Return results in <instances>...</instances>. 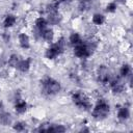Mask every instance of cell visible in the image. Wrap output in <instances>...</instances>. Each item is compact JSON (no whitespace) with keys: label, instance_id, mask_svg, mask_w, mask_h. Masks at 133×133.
<instances>
[{"label":"cell","instance_id":"8fae6325","mask_svg":"<svg viewBox=\"0 0 133 133\" xmlns=\"http://www.w3.org/2000/svg\"><path fill=\"white\" fill-rule=\"evenodd\" d=\"M130 117V110L127 106H123L117 110V118L121 122H125Z\"/></svg>","mask_w":133,"mask_h":133},{"label":"cell","instance_id":"d4e9b609","mask_svg":"<svg viewBox=\"0 0 133 133\" xmlns=\"http://www.w3.org/2000/svg\"><path fill=\"white\" fill-rule=\"evenodd\" d=\"M1 107H2V104L0 103V110H1Z\"/></svg>","mask_w":133,"mask_h":133},{"label":"cell","instance_id":"5bb4252c","mask_svg":"<svg viewBox=\"0 0 133 133\" xmlns=\"http://www.w3.org/2000/svg\"><path fill=\"white\" fill-rule=\"evenodd\" d=\"M12 122V116L8 112H0V125L2 126H8Z\"/></svg>","mask_w":133,"mask_h":133},{"label":"cell","instance_id":"484cf974","mask_svg":"<svg viewBox=\"0 0 133 133\" xmlns=\"http://www.w3.org/2000/svg\"><path fill=\"white\" fill-rule=\"evenodd\" d=\"M27 1H28V0H27Z\"/></svg>","mask_w":133,"mask_h":133},{"label":"cell","instance_id":"603a6c76","mask_svg":"<svg viewBox=\"0 0 133 133\" xmlns=\"http://www.w3.org/2000/svg\"><path fill=\"white\" fill-rule=\"evenodd\" d=\"M116 10V2L112 1L106 5V11L107 12H114Z\"/></svg>","mask_w":133,"mask_h":133},{"label":"cell","instance_id":"e0dca14e","mask_svg":"<svg viewBox=\"0 0 133 133\" xmlns=\"http://www.w3.org/2000/svg\"><path fill=\"white\" fill-rule=\"evenodd\" d=\"M131 72H132L131 65L128 64V63H124V64L121 66V69H119V75H121V77H123V78L130 77V76H131Z\"/></svg>","mask_w":133,"mask_h":133},{"label":"cell","instance_id":"7402d4cb","mask_svg":"<svg viewBox=\"0 0 133 133\" xmlns=\"http://www.w3.org/2000/svg\"><path fill=\"white\" fill-rule=\"evenodd\" d=\"M12 128H14V130H16L18 132H22V131H24L26 129V123H24V122H16L14 124Z\"/></svg>","mask_w":133,"mask_h":133},{"label":"cell","instance_id":"9a60e30c","mask_svg":"<svg viewBox=\"0 0 133 133\" xmlns=\"http://www.w3.org/2000/svg\"><path fill=\"white\" fill-rule=\"evenodd\" d=\"M16 22H17V17L15 15H10L9 14V15H7L4 18V20H3V26L5 28H10V27H12L16 24Z\"/></svg>","mask_w":133,"mask_h":133},{"label":"cell","instance_id":"7a4b0ae2","mask_svg":"<svg viewBox=\"0 0 133 133\" xmlns=\"http://www.w3.org/2000/svg\"><path fill=\"white\" fill-rule=\"evenodd\" d=\"M110 112V107H109V104L104 101L103 99L99 100L97 102V104L95 105V107L92 108V111H91V114L94 116V118L96 119H104L108 116Z\"/></svg>","mask_w":133,"mask_h":133},{"label":"cell","instance_id":"cb8c5ba5","mask_svg":"<svg viewBox=\"0 0 133 133\" xmlns=\"http://www.w3.org/2000/svg\"><path fill=\"white\" fill-rule=\"evenodd\" d=\"M59 2H62V3H70V2H72L73 0H58Z\"/></svg>","mask_w":133,"mask_h":133},{"label":"cell","instance_id":"6da1fadb","mask_svg":"<svg viewBox=\"0 0 133 133\" xmlns=\"http://www.w3.org/2000/svg\"><path fill=\"white\" fill-rule=\"evenodd\" d=\"M42 86L44 94L47 96H55L61 90L60 82L50 77H46L42 80Z\"/></svg>","mask_w":133,"mask_h":133},{"label":"cell","instance_id":"ac0fdd59","mask_svg":"<svg viewBox=\"0 0 133 133\" xmlns=\"http://www.w3.org/2000/svg\"><path fill=\"white\" fill-rule=\"evenodd\" d=\"M69 42L74 47V46H76V45H78V44H80L82 42V37H81V35L79 33L73 32V33H71V35L69 37Z\"/></svg>","mask_w":133,"mask_h":133},{"label":"cell","instance_id":"30bf717a","mask_svg":"<svg viewBox=\"0 0 133 133\" xmlns=\"http://www.w3.org/2000/svg\"><path fill=\"white\" fill-rule=\"evenodd\" d=\"M47 22L48 24L50 25H58L60 22H61V15L58 12V11H55V12H50V14H47Z\"/></svg>","mask_w":133,"mask_h":133},{"label":"cell","instance_id":"ba28073f","mask_svg":"<svg viewBox=\"0 0 133 133\" xmlns=\"http://www.w3.org/2000/svg\"><path fill=\"white\" fill-rule=\"evenodd\" d=\"M37 33L41 38H43L45 42H48V43H51L54 38V31L52 28H49V27H47L41 31H37Z\"/></svg>","mask_w":133,"mask_h":133},{"label":"cell","instance_id":"2e32d148","mask_svg":"<svg viewBox=\"0 0 133 133\" xmlns=\"http://www.w3.org/2000/svg\"><path fill=\"white\" fill-rule=\"evenodd\" d=\"M35 28H36V30L37 31H41V30H43V29H45V28H47L48 27V22H47V19L46 18H43V17H39V18H37L36 20H35Z\"/></svg>","mask_w":133,"mask_h":133},{"label":"cell","instance_id":"277c9868","mask_svg":"<svg viewBox=\"0 0 133 133\" xmlns=\"http://www.w3.org/2000/svg\"><path fill=\"white\" fill-rule=\"evenodd\" d=\"M64 47H65V42H64V38L61 37L59 38L56 43L52 44L45 52V56L47 59H50V60H53L55 59L56 57H58L64 50Z\"/></svg>","mask_w":133,"mask_h":133},{"label":"cell","instance_id":"52a82bcc","mask_svg":"<svg viewBox=\"0 0 133 133\" xmlns=\"http://www.w3.org/2000/svg\"><path fill=\"white\" fill-rule=\"evenodd\" d=\"M109 86L113 94H121L125 89V80L121 76L116 78H111L109 81Z\"/></svg>","mask_w":133,"mask_h":133},{"label":"cell","instance_id":"8992f818","mask_svg":"<svg viewBox=\"0 0 133 133\" xmlns=\"http://www.w3.org/2000/svg\"><path fill=\"white\" fill-rule=\"evenodd\" d=\"M97 78H98V81L100 83L108 84L110 79H111V75H110L109 69L104 64L99 65V68L97 70Z\"/></svg>","mask_w":133,"mask_h":133},{"label":"cell","instance_id":"44dd1931","mask_svg":"<svg viewBox=\"0 0 133 133\" xmlns=\"http://www.w3.org/2000/svg\"><path fill=\"white\" fill-rule=\"evenodd\" d=\"M19 61H20V58H19V56L17 54H11L9 56V58H8V64L11 68H17Z\"/></svg>","mask_w":133,"mask_h":133},{"label":"cell","instance_id":"5b68a950","mask_svg":"<svg viewBox=\"0 0 133 133\" xmlns=\"http://www.w3.org/2000/svg\"><path fill=\"white\" fill-rule=\"evenodd\" d=\"M72 101L73 103L82 110H88L91 108V103L89 98L81 90H76L72 94Z\"/></svg>","mask_w":133,"mask_h":133},{"label":"cell","instance_id":"d6986e66","mask_svg":"<svg viewBox=\"0 0 133 133\" xmlns=\"http://www.w3.org/2000/svg\"><path fill=\"white\" fill-rule=\"evenodd\" d=\"M66 128L63 125H58V124H50L48 128V132H65Z\"/></svg>","mask_w":133,"mask_h":133},{"label":"cell","instance_id":"ffe728a7","mask_svg":"<svg viewBox=\"0 0 133 133\" xmlns=\"http://www.w3.org/2000/svg\"><path fill=\"white\" fill-rule=\"evenodd\" d=\"M92 23L95 25H103L105 23V17L102 14H95L92 16Z\"/></svg>","mask_w":133,"mask_h":133},{"label":"cell","instance_id":"7c38bea8","mask_svg":"<svg viewBox=\"0 0 133 133\" xmlns=\"http://www.w3.org/2000/svg\"><path fill=\"white\" fill-rule=\"evenodd\" d=\"M18 41H19V45L21 46V48H23V49L30 48V39L26 33H20L18 36Z\"/></svg>","mask_w":133,"mask_h":133},{"label":"cell","instance_id":"9c48e42d","mask_svg":"<svg viewBox=\"0 0 133 133\" xmlns=\"http://www.w3.org/2000/svg\"><path fill=\"white\" fill-rule=\"evenodd\" d=\"M31 62H32V59L30 57L28 58H25V59H20L18 65H17V69L21 72V73H27L29 70H30V66H31Z\"/></svg>","mask_w":133,"mask_h":133},{"label":"cell","instance_id":"4fadbf2b","mask_svg":"<svg viewBox=\"0 0 133 133\" xmlns=\"http://www.w3.org/2000/svg\"><path fill=\"white\" fill-rule=\"evenodd\" d=\"M15 110L17 113L19 114H23L26 112L27 110V103L24 101V100H21V99H18L16 101V104H15Z\"/></svg>","mask_w":133,"mask_h":133},{"label":"cell","instance_id":"3957f363","mask_svg":"<svg viewBox=\"0 0 133 133\" xmlns=\"http://www.w3.org/2000/svg\"><path fill=\"white\" fill-rule=\"evenodd\" d=\"M95 48L96 46L92 43H84L82 41L80 44L74 46V54L78 58H87L94 53Z\"/></svg>","mask_w":133,"mask_h":133}]
</instances>
